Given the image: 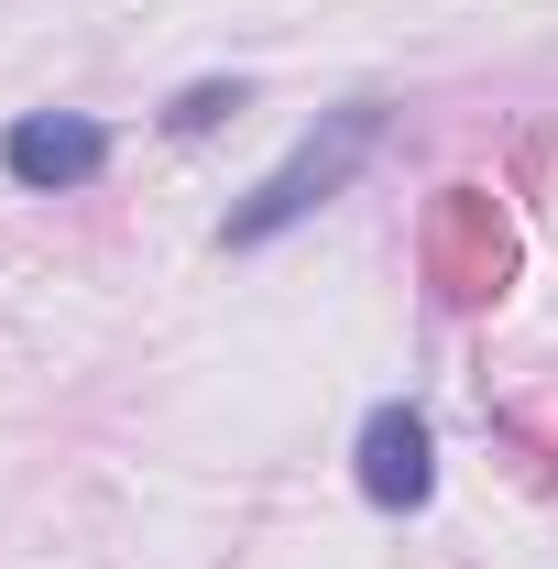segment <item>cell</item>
Returning <instances> with one entry per match:
<instances>
[{"label":"cell","mask_w":558,"mask_h":569,"mask_svg":"<svg viewBox=\"0 0 558 569\" xmlns=\"http://www.w3.org/2000/svg\"><path fill=\"white\" fill-rule=\"evenodd\" d=\"M372 142H383V110H372V99H361V110H329V132H307L275 176L230 209V241H275V230H296L318 198H340L350 176H361V153H372Z\"/></svg>","instance_id":"2"},{"label":"cell","mask_w":558,"mask_h":569,"mask_svg":"<svg viewBox=\"0 0 558 569\" xmlns=\"http://www.w3.org/2000/svg\"><path fill=\"white\" fill-rule=\"evenodd\" d=\"M427 482H438V449H427V417L417 406H372L361 417V493L395 503V515H417Z\"/></svg>","instance_id":"3"},{"label":"cell","mask_w":558,"mask_h":569,"mask_svg":"<svg viewBox=\"0 0 558 569\" xmlns=\"http://www.w3.org/2000/svg\"><path fill=\"white\" fill-rule=\"evenodd\" d=\"M427 284L460 318L515 296V219L492 209V187H438L427 198Z\"/></svg>","instance_id":"1"},{"label":"cell","mask_w":558,"mask_h":569,"mask_svg":"<svg viewBox=\"0 0 558 569\" xmlns=\"http://www.w3.org/2000/svg\"><path fill=\"white\" fill-rule=\"evenodd\" d=\"M230 110H241V77H230V88H187V99H176V110H165V132H219V121H230Z\"/></svg>","instance_id":"5"},{"label":"cell","mask_w":558,"mask_h":569,"mask_svg":"<svg viewBox=\"0 0 558 569\" xmlns=\"http://www.w3.org/2000/svg\"><path fill=\"white\" fill-rule=\"evenodd\" d=\"M0 164H11L22 187H88V176L110 164V132H99V121H77V110H33V121H11Z\"/></svg>","instance_id":"4"}]
</instances>
